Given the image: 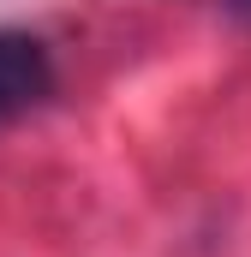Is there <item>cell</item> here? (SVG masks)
<instances>
[{"label":"cell","mask_w":251,"mask_h":257,"mask_svg":"<svg viewBox=\"0 0 251 257\" xmlns=\"http://www.w3.org/2000/svg\"><path fill=\"white\" fill-rule=\"evenodd\" d=\"M227 12H239V18H251V0H227Z\"/></svg>","instance_id":"cell-2"},{"label":"cell","mask_w":251,"mask_h":257,"mask_svg":"<svg viewBox=\"0 0 251 257\" xmlns=\"http://www.w3.org/2000/svg\"><path fill=\"white\" fill-rule=\"evenodd\" d=\"M54 90V60L36 36L24 30H0V120L36 108L42 96Z\"/></svg>","instance_id":"cell-1"}]
</instances>
